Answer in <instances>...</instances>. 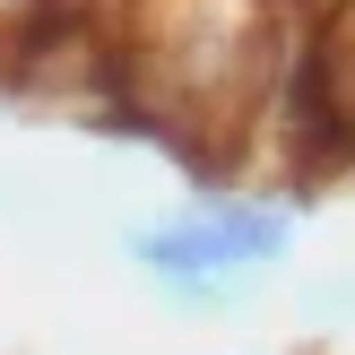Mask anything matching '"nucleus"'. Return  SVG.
Masks as SVG:
<instances>
[{
	"instance_id": "f257e3e1",
	"label": "nucleus",
	"mask_w": 355,
	"mask_h": 355,
	"mask_svg": "<svg viewBox=\"0 0 355 355\" xmlns=\"http://www.w3.org/2000/svg\"><path fill=\"white\" fill-rule=\"evenodd\" d=\"M113 252H121V269L165 312H182V321H234V312H252L260 295H269V277H243L234 260H225V243L208 234V217L191 200L165 208V217H130L113 234Z\"/></svg>"
},
{
	"instance_id": "f03ea898",
	"label": "nucleus",
	"mask_w": 355,
	"mask_h": 355,
	"mask_svg": "<svg viewBox=\"0 0 355 355\" xmlns=\"http://www.w3.org/2000/svg\"><path fill=\"white\" fill-rule=\"evenodd\" d=\"M295 321H312V329H347V321H355V269L295 277Z\"/></svg>"
},
{
	"instance_id": "7ed1b4c3",
	"label": "nucleus",
	"mask_w": 355,
	"mask_h": 355,
	"mask_svg": "<svg viewBox=\"0 0 355 355\" xmlns=\"http://www.w3.org/2000/svg\"><path fill=\"white\" fill-rule=\"evenodd\" d=\"M61 17V0H0V52H17L35 26H52Z\"/></svg>"
},
{
	"instance_id": "20e7f679",
	"label": "nucleus",
	"mask_w": 355,
	"mask_h": 355,
	"mask_svg": "<svg viewBox=\"0 0 355 355\" xmlns=\"http://www.w3.org/2000/svg\"><path fill=\"white\" fill-rule=\"evenodd\" d=\"M61 9H87V17H96V9H104V0H61Z\"/></svg>"
},
{
	"instance_id": "39448f33",
	"label": "nucleus",
	"mask_w": 355,
	"mask_h": 355,
	"mask_svg": "<svg viewBox=\"0 0 355 355\" xmlns=\"http://www.w3.org/2000/svg\"><path fill=\"white\" fill-rule=\"evenodd\" d=\"M234 355H252V347H234Z\"/></svg>"
}]
</instances>
